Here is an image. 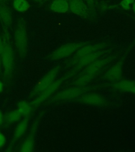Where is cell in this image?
Segmentation results:
<instances>
[{"instance_id":"obj_1","label":"cell","mask_w":135,"mask_h":152,"mask_svg":"<svg viewBox=\"0 0 135 152\" xmlns=\"http://www.w3.org/2000/svg\"><path fill=\"white\" fill-rule=\"evenodd\" d=\"M4 37V49L1 55L2 66L3 68V77L6 83L9 84L12 80L15 66L14 51L9 41L7 29H5Z\"/></svg>"},{"instance_id":"obj_2","label":"cell","mask_w":135,"mask_h":152,"mask_svg":"<svg viewBox=\"0 0 135 152\" xmlns=\"http://www.w3.org/2000/svg\"><path fill=\"white\" fill-rule=\"evenodd\" d=\"M100 86H87L85 87L72 86L70 88L64 89L55 94L51 98L47 100V104H53L57 102L74 101L87 92L101 88Z\"/></svg>"},{"instance_id":"obj_3","label":"cell","mask_w":135,"mask_h":152,"mask_svg":"<svg viewBox=\"0 0 135 152\" xmlns=\"http://www.w3.org/2000/svg\"><path fill=\"white\" fill-rule=\"evenodd\" d=\"M14 42L21 59L26 57L28 49V34L26 22L23 19L19 20L15 26L14 34Z\"/></svg>"},{"instance_id":"obj_4","label":"cell","mask_w":135,"mask_h":152,"mask_svg":"<svg viewBox=\"0 0 135 152\" xmlns=\"http://www.w3.org/2000/svg\"><path fill=\"white\" fill-rule=\"evenodd\" d=\"M71 78H72V76L66 72L61 77L55 80L49 87L39 94L36 97L30 102L33 109L36 110L41 104L51 97L66 81Z\"/></svg>"},{"instance_id":"obj_5","label":"cell","mask_w":135,"mask_h":152,"mask_svg":"<svg viewBox=\"0 0 135 152\" xmlns=\"http://www.w3.org/2000/svg\"><path fill=\"white\" fill-rule=\"evenodd\" d=\"M62 68V66L61 65H57L43 76L30 93L29 98H33L35 97L49 87L56 80Z\"/></svg>"},{"instance_id":"obj_6","label":"cell","mask_w":135,"mask_h":152,"mask_svg":"<svg viewBox=\"0 0 135 152\" xmlns=\"http://www.w3.org/2000/svg\"><path fill=\"white\" fill-rule=\"evenodd\" d=\"M112 49H108L107 48L86 55L85 57H82V58L79 60L76 64L71 67L69 71H68V72H69V74L73 77L78 74L85 66H88V65L91 64L96 60L106 55H109V53L112 52Z\"/></svg>"},{"instance_id":"obj_7","label":"cell","mask_w":135,"mask_h":152,"mask_svg":"<svg viewBox=\"0 0 135 152\" xmlns=\"http://www.w3.org/2000/svg\"><path fill=\"white\" fill-rule=\"evenodd\" d=\"M109 45L108 43L106 42L97 43L96 44H86L82 46L77 50L70 59L68 60L65 63L66 68H71L74 66L79 60L85 57L86 55H89L92 52L97 51L107 48Z\"/></svg>"},{"instance_id":"obj_8","label":"cell","mask_w":135,"mask_h":152,"mask_svg":"<svg viewBox=\"0 0 135 152\" xmlns=\"http://www.w3.org/2000/svg\"><path fill=\"white\" fill-rule=\"evenodd\" d=\"M86 44L88 43L79 42L64 44L50 53L47 56V59L51 61H57L69 58L73 56L80 48Z\"/></svg>"},{"instance_id":"obj_9","label":"cell","mask_w":135,"mask_h":152,"mask_svg":"<svg viewBox=\"0 0 135 152\" xmlns=\"http://www.w3.org/2000/svg\"><path fill=\"white\" fill-rule=\"evenodd\" d=\"M45 114V110L41 111L32 123L31 127L26 138L20 147L19 151L21 152H33L35 145V139L38 128L40 124L42 117Z\"/></svg>"},{"instance_id":"obj_10","label":"cell","mask_w":135,"mask_h":152,"mask_svg":"<svg viewBox=\"0 0 135 152\" xmlns=\"http://www.w3.org/2000/svg\"><path fill=\"white\" fill-rule=\"evenodd\" d=\"M118 56V53L106 55L101 57L96 61L93 62L91 64L85 66L78 74H88L89 75L96 77L99 74L100 72L104 69L105 66L116 59Z\"/></svg>"},{"instance_id":"obj_11","label":"cell","mask_w":135,"mask_h":152,"mask_svg":"<svg viewBox=\"0 0 135 152\" xmlns=\"http://www.w3.org/2000/svg\"><path fill=\"white\" fill-rule=\"evenodd\" d=\"M127 54L123 55L112 66L107 69L103 75V78L112 83L120 80L123 78V67Z\"/></svg>"},{"instance_id":"obj_12","label":"cell","mask_w":135,"mask_h":152,"mask_svg":"<svg viewBox=\"0 0 135 152\" xmlns=\"http://www.w3.org/2000/svg\"><path fill=\"white\" fill-rule=\"evenodd\" d=\"M74 102L96 107H107L109 105L108 100L103 95L90 91L81 95Z\"/></svg>"},{"instance_id":"obj_13","label":"cell","mask_w":135,"mask_h":152,"mask_svg":"<svg viewBox=\"0 0 135 152\" xmlns=\"http://www.w3.org/2000/svg\"><path fill=\"white\" fill-rule=\"evenodd\" d=\"M31 117V116L24 117L23 118L18 124L17 127L14 129L13 137L9 143V146H8L7 149L5 150L6 152H12L15 142H18L25 134L28 128Z\"/></svg>"},{"instance_id":"obj_14","label":"cell","mask_w":135,"mask_h":152,"mask_svg":"<svg viewBox=\"0 0 135 152\" xmlns=\"http://www.w3.org/2000/svg\"><path fill=\"white\" fill-rule=\"evenodd\" d=\"M69 10L72 13L79 16L87 18L89 16V9L84 0H67Z\"/></svg>"},{"instance_id":"obj_15","label":"cell","mask_w":135,"mask_h":152,"mask_svg":"<svg viewBox=\"0 0 135 152\" xmlns=\"http://www.w3.org/2000/svg\"><path fill=\"white\" fill-rule=\"evenodd\" d=\"M112 89L123 93H131L135 86V80H120L117 82L110 83Z\"/></svg>"},{"instance_id":"obj_16","label":"cell","mask_w":135,"mask_h":152,"mask_svg":"<svg viewBox=\"0 0 135 152\" xmlns=\"http://www.w3.org/2000/svg\"><path fill=\"white\" fill-rule=\"evenodd\" d=\"M12 14L9 8L3 4H0V21L5 29L9 28L12 23Z\"/></svg>"},{"instance_id":"obj_17","label":"cell","mask_w":135,"mask_h":152,"mask_svg":"<svg viewBox=\"0 0 135 152\" xmlns=\"http://www.w3.org/2000/svg\"><path fill=\"white\" fill-rule=\"evenodd\" d=\"M50 9L57 13H66L69 10L67 0H53L50 4Z\"/></svg>"},{"instance_id":"obj_18","label":"cell","mask_w":135,"mask_h":152,"mask_svg":"<svg viewBox=\"0 0 135 152\" xmlns=\"http://www.w3.org/2000/svg\"><path fill=\"white\" fill-rule=\"evenodd\" d=\"M22 116L18 109L7 112L4 116V123L8 125L20 121Z\"/></svg>"},{"instance_id":"obj_19","label":"cell","mask_w":135,"mask_h":152,"mask_svg":"<svg viewBox=\"0 0 135 152\" xmlns=\"http://www.w3.org/2000/svg\"><path fill=\"white\" fill-rule=\"evenodd\" d=\"M17 109L21 114L22 116L23 117L31 116L34 110L30 102H28L26 100L20 101L18 105Z\"/></svg>"},{"instance_id":"obj_20","label":"cell","mask_w":135,"mask_h":152,"mask_svg":"<svg viewBox=\"0 0 135 152\" xmlns=\"http://www.w3.org/2000/svg\"><path fill=\"white\" fill-rule=\"evenodd\" d=\"M13 7L18 12L24 13L29 10L30 4L28 0H13Z\"/></svg>"},{"instance_id":"obj_21","label":"cell","mask_w":135,"mask_h":152,"mask_svg":"<svg viewBox=\"0 0 135 152\" xmlns=\"http://www.w3.org/2000/svg\"><path fill=\"white\" fill-rule=\"evenodd\" d=\"M135 0H122L120 3V5L123 10H128L130 9L131 4L135 2Z\"/></svg>"},{"instance_id":"obj_22","label":"cell","mask_w":135,"mask_h":152,"mask_svg":"<svg viewBox=\"0 0 135 152\" xmlns=\"http://www.w3.org/2000/svg\"><path fill=\"white\" fill-rule=\"evenodd\" d=\"M7 142L6 137L3 133L0 132V149L4 146Z\"/></svg>"},{"instance_id":"obj_23","label":"cell","mask_w":135,"mask_h":152,"mask_svg":"<svg viewBox=\"0 0 135 152\" xmlns=\"http://www.w3.org/2000/svg\"><path fill=\"white\" fill-rule=\"evenodd\" d=\"M85 2L87 3L89 9L91 11H93L94 10V0H84Z\"/></svg>"},{"instance_id":"obj_24","label":"cell","mask_w":135,"mask_h":152,"mask_svg":"<svg viewBox=\"0 0 135 152\" xmlns=\"http://www.w3.org/2000/svg\"><path fill=\"white\" fill-rule=\"evenodd\" d=\"M4 49V41L1 38H0V57Z\"/></svg>"},{"instance_id":"obj_25","label":"cell","mask_w":135,"mask_h":152,"mask_svg":"<svg viewBox=\"0 0 135 152\" xmlns=\"http://www.w3.org/2000/svg\"><path fill=\"white\" fill-rule=\"evenodd\" d=\"M4 123V115L0 110V126Z\"/></svg>"},{"instance_id":"obj_26","label":"cell","mask_w":135,"mask_h":152,"mask_svg":"<svg viewBox=\"0 0 135 152\" xmlns=\"http://www.w3.org/2000/svg\"><path fill=\"white\" fill-rule=\"evenodd\" d=\"M4 89V84L0 80V94L2 92Z\"/></svg>"},{"instance_id":"obj_27","label":"cell","mask_w":135,"mask_h":152,"mask_svg":"<svg viewBox=\"0 0 135 152\" xmlns=\"http://www.w3.org/2000/svg\"><path fill=\"white\" fill-rule=\"evenodd\" d=\"M31 1H34V2H36L38 3H39V4H43V0H31Z\"/></svg>"},{"instance_id":"obj_28","label":"cell","mask_w":135,"mask_h":152,"mask_svg":"<svg viewBox=\"0 0 135 152\" xmlns=\"http://www.w3.org/2000/svg\"><path fill=\"white\" fill-rule=\"evenodd\" d=\"M132 9H133V11H134V12L135 13V2L133 4V7H132Z\"/></svg>"},{"instance_id":"obj_29","label":"cell","mask_w":135,"mask_h":152,"mask_svg":"<svg viewBox=\"0 0 135 152\" xmlns=\"http://www.w3.org/2000/svg\"><path fill=\"white\" fill-rule=\"evenodd\" d=\"M1 68H2V63H1V58H0V72L1 71Z\"/></svg>"},{"instance_id":"obj_30","label":"cell","mask_w":135,"mask_h":152,"mask_svg":"<svg viewBox=\"0 0 135 152\" xmlns=\"http://www.w3.org/2000/svg\"><path fill=\"white\" fill-rule=\"evenodd\" d=\"M45 1H49V0H45Z\"/></svg>"}]
</instances>
